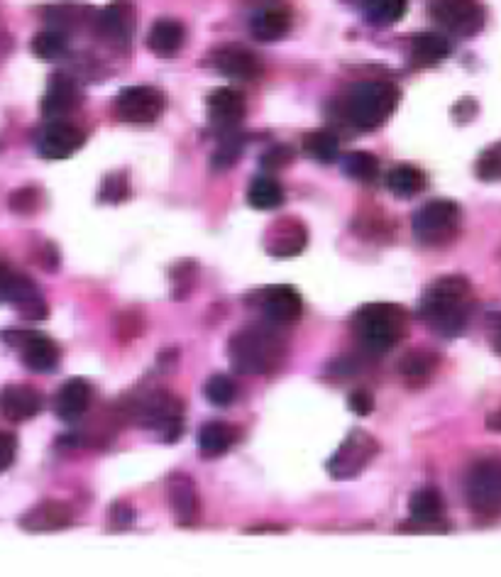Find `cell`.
Segmentation results:
<instances>
[{
    "label": "cell",
    "mask_w": 501,
    "mask_h": 577,
    "mask_svg": "<svg viewBox=\"0 0 501 577\" xmlns=\"http://www.w3.org/2000/svg\"><path fill=\"white\" fill-rule=\"evenodd\" d=\"M42 411V394L30 384H5L0 389V416L13 423L35 419Z\"/></svg>",
    "instance_id": "21"
},
{
    "label": "cell",
    "mask_w": 501,
    "mask_h": 577,
    "mask_svg": "<svg viewBox=\"0 0 501 577\" xmlns=\"http://www.w3.org/2000/svg\"><path fill=\"white\" fill-rule=\"evenodd\" d=\"M433 23L455 37H475L484 27V8L477 0H433Z\"/></svg>",
    "instance_id": "12"
},
{
    "label": "cell",
    "mask_w": 501,
    "mask_h": 577,
    "mask_svg": "<svg viewBox=\"0 0 501 577\" xmlns=\"http://www.w3.org/2000/svg\"><path fill=\"white\" fill-rule=\"evenodd\" d=\"M8 206L10 211L18 213V216H30L40 208V191L35 186H22V189H15L13 194L8 196Z\"/></svg>",
    "instance_id": "41"
},
{
    "label": "cell",
    "mask_w": 501,
    "mask_h": 577,
    "mask_svg": "<svg viewBox=\"0 0 501 577\" xmlns=\"http://www.w3.org/2000/svg\"><path fill=\"white\" fill-rule=\"evenodd\" d=\"M438 355L431 350H411L401 357L399 375L409 387H423L438 370Z\"/></svg>",
    "instance_id": "29"
},
{
    "label": "cell",
    "mask_w": 501,
    "mask_h": 577,
    "mask_svg": "<svg viewBox=\"0 0 501 577\" xmlns=\"http://www.w3.org/2000/svg\"><path fill=\"white\" fill-rule=\"evenodd\" d=\"M401 101V91L392 81H362L352 89L348 98V118L362 133L379 130Z\"/></svg>",
    "instance_id": "4"
},
{
    "label": "cell",
    "mask_w": 501,
    "mask_h": 577,
    "mask_svg": "<svg viewBox=\"0 0 501 577\" xmlns=\"http://www.w3.org/2000/svg\"><path fill=\"white\" fill-rule=\"evenodd\" d=\"M242 155V137L235 133H225L223 140H220L218 150L213 152L211 167L213 169H230L235 162H238Z\"/></svg>",
    "instance_id": "38"
},
{
    "label": "cell",
    "mask_w": 501,
    "mask_h": 577,
    "mask_svg": "<svg viewBox=\"0 0 501 577\" xmlns=\"http://www.w3.org/2000/svg\"><path fill=\"white\" fill-rule=\"evenodd\" d=\"M135 519V507H130V504L115 502L113 507H110V526H113L115 531L130 529V526H135Z\"/></svg>",
    "instance_id": "43"
},
{
    "label": "cell",
    "mask_w": 501,
    "mask_h": 577,
    "mask_svg": "<svg viewBox=\"0 0 501 577\" xmlns=\"http://www.w3.org/2000/svg\"><path fill=\"white\" fill-rule=\"evenodd\" d=\"M450 52H453V47L438 32H421L411 40V64L418 69L436 67L450 57Z\"/></svg>",
    "instance_id": "28"
},
{
    "label": "cell",
    "mask_w": 501,
    "mask_h": 577,
    "mask_svg": "<svg viewBox=\"0 0 501 577\" xmlns=\"http://www.w3.org/2000/svg\"><path fill=\"white\" fill-rule=\"evenodd\" d=\"M128 194H130L128 174L113 172V174H108L106 179H103L101 191H98V201L113 203V206H118V203H123L125 199H128Z\"/></svg>",
    "instance_id": "39"
},
{
    "label": "cell",
    "mask_w": 501,
    "mask_h": 577,
    "mask_svg": "<svg viewBox=\"0 0 501 577\" xmlns=\"http://www.w3.org/2000/svg\"><path fill=\"white\" fill-rule=\"evenodd\" d=\"M291 18L284 8H264L255 13L250 32L257 42H277L289 32Z\"/></svg>",
    "instance_id": "30"
},
{
    "label": "cell",
    "mask_w": 501,
    "mask_h": 577,
    "mask_svg": "<svg viewBox=\"0 0 501 577\" xmlns=\"http://www.w3.org/2000/svg\"><path fill=\"white\" fill-rule=\"evenodd\" d=\"M137 426L159 433L164 443H176L184 428V404L167 389H154L135 401L130 411Z\"/></svg>",
    "instance_id": "5"
},
{
    "label": "cell",
    "mask_w": 501,
    "mask_h": 577,
    "mask_svg": "<svg viewBox=\"0 0 501 577\" xmlns=\"http://www.w3.org/2000/svg\"><path fill=\"white\" fill-rule=\"evenodd\" d=\"M291 159H294V152H291V147L274 145L262 155V167L272 169L274 172V169H282V167H286V164H291Z\"/></svg>",
    "instance_id": "44"
},
{
    "label": "cell",
    "mask_w": 501,
    "mask_h": 577,
    "mask_svg": "<svg viewBox=\"0 0 501 577\" xmlns=\"http://www.w3.org/2000/svg\"><path fill=\"white\" fill-rule=\"evenodd\" d=\"M184 40H186L184 25H181L179 20L162 18L152 25L150 35H147V49H150L152 54H157V57L169 59L181 52Z\"/></svg>",
    "instance_id": "26"
},
{
    "label": "cell",
    "mask_w": 501,
    "mask_h": 577,
    "mask_svg": "<svg viewBox=\"0 0 501 577\" xmlns=\"http://www.w3.org/2000/svg\"><path fill=\"white\" fill-rule=\"evenodd\" d=\"M343 174L357 184H372L379 177V159L372 152H350L343 157Z\"/></svg>",
    "instance_id": "35"
},
{
    "label": "cell",
    "mask_w": 501,
    "mask_h": 577,
    "mask_svg": "<svg viewBox=\"0 0 501 577\" xmlns=\"http://www.w3.org/2000/svg\"><path fill=\"white\" fill-rule=\"evenodd\" d=\"M247 203L255 211H274L284 203V189L277 179L272 177H257L252 179L250 189H247Z\"/></svg>",
    "instance_id": "33"
},
{
    "label": "cell",
    "mask_w": 501,
    "mask_h": 577,
    "mask_svg": "<svg viewBox=\"0 0 501 577\" xmlns=\"http://www.w3.org/2000/svg\"><path fill=\"white\" fill-rule=\"evenodd\" d=\"M169 507L174 521L179 526H194L201 519V497H198L196 482L189 475H174L167 482Z\"/></svg>",
    "instance_id": "22"
},
{
    "label": "cell",
    "mask_w": 501,
    "mask_h": 577,
    "mask_svg": "<svg viewBox=\"0 0 501 577\" xmlns=\"http://www.w3.org/2000/svg\"><path fill=\"white\" fill-rule=\"evenodd\" d=\"M5 301L20 313L22 318H30V321H42L47 318V301H44L42 291L37 289V284L32 282L25 274L10 269L8 287H5Z\"/></svg>",
    "instance_id": "19"
},
{
    "label": "cell",
    "mask_w": 501,
    "mask_h": 577,
    "mask_svg": "<svg viewBox=\"0 0 501 577\" xmlns=\"http://www.w3.org/2000/svg\"><path fill=\"white\" fill-rule=\"evenodd\" d=\"M137 8L130 0H110L103 10L93 13L91 30L103 45L118 54H128L135 40Z\"/></svg>",
    "instance_id": "8"
},
{
    "label": "cell",
    "mask_w": 501,
    "mask_h": 577,
    "mask_svg": "<svg viewBox=\"0 0 501 577\" xmlns=\"http://www.w3.org/2000/svg\"><path fill=\"white\" fill-rule=\"evenodd\" d=\"M113 108L120 123L132 125V128H150L167 111V96L150 84L125 86L115 96Z\"/></svg>",
    "instance_id": "9"
},
{
    "label": "cell",
    "mask_w": 501,
    "mask_h": 577,
    "mask_svg": "<svg viewBox=\"0 0 501 577\" xmlns=\"http://www.w3.org/2000/svg\"><path fill=\"white\" fill-rule=\"evenodd\" d=\"M66 52V35L57 30H42L40 35H35L32 40V54L40 59H57Z\"/></svg>",
    "instance_id": "37"
},
{
    "label": "cell",
    "mask_w": 501,
    "mask_h": 577,
    "mask_svg": "<svg viewBox=\"0 0 501 577\" xmlns=\"http://www.w3.org/2000/svg\"><path fill=\"white\" fill-rule=\"evenodd\" d=\"M472 311V287L460 274L438 277L421 296V318L443 338H458Z\"/></svg>",
    "instance_id": "1"
},
{
    "label": "cell",
    "mask_w": 501,
    "mask_h": 577,
    "mask_svg": "<svg viewBox=\"0 0 501 577\" xmlns=\"http://www.w3.org/2000/svg\"><path fill=\"white\" fill-rule=\"evenodd\" d=\"M423 186H426V174L411 164H399L387 172V189L399 199H411L423 191Z\"/></svg>",
    "instance_id": "32"
},
{
    "label": "cell",
    "mask_w": 501,
    "mask_h": 577,
    "mask_svg": "<svg viewBox=\"0 0 501 577\" xmlns=\"http://www.w3.org/2000/svg\"><path fill=\"white\" fill-rule=\"evenodd\" d=\"M0 338H3L5 345L18 350L22 365L32 372H54L59 367V360H62V350L47 333L3 331Z\"/></svg>",
    "instance_id": "10"
},
{
    "label": "cell",
    "mask_w": 501,
    "mask_h": 577,
    "mask_svg": "<svg viewBox=\"0 0 501 577\" xmlns=\"http://www.w3.org/2000/svg\"><path fill=\"white\" fill-rule=\"evenodd\" d=\"M487 428H492V431H501V411H494V414L489 416Z\"/></svg>",
    "instance_id": "49"
},
{
    "label": "cell",
    "mask_w": 501,
    "mask_h": 577,
    "mask_svg": "<svg viewBox=\"0 0 501 577\" xmlns=\"http://www.w3.org/2000/svg\"><path fill=\"white\" fill-rule=\"evenodd\" d=\"M348 406L357 416H370L374 411V397L367 389H357V392L350 394Z\"/></svg>",
    "instance_id": "46"
},
{
    "label": "cell",
    "mask_w": 501,
    "mask_h": 577,
    "mask_svg": "<svg viewBox=\"0 0 501 577\" xmlns=\"http://www.w3.org/2000/svg\"><path fill=\"white\" fill-rule=\"evenodd\" d=\"M467 507L477 519H497L501 514V458L477 460L465 480Z\"/></svg>",
    "instance_id": "6"
},
{
    "label": "cell",
    "mask_w": 501,
    "mask_h": 577,
    "mask_svg": "<svg viewBox=\"0 0 501 577\" xmlns=\"http://www.w3.org/2000/svg\"><path fill=\"white\" fill-rule=\"evenodd\" d=\"M260 311L264 321L274 323V326L296 323L304 316V296L294 287H289V284H277V287L262 291Z\"/></svg>",
    "instance_id": "17"
},
{
    "label": "cell",
    "mask_w": 501,
    "mask_h": 577,
    "mask_svg": "<svg viewBox=\"0 0 501 577\" xmlns=\"http://www.w3.org/2000/svg\"><path fill=\"white\" fill-rule=\"evenodd\" d=\"M84 103V91L79 81L66 74L49 76L47 91L42 96V115L49 120H64L66 115L76 113Z\"/></svg>",
    "instance_id": "16"
},
{
    "label": "cell",
    "mask_w": 501,
    "mask_h": 577,
    "mask_svg": "<svg viewBox=\"0 0 501 577\" xmlns=\"http://www.w3.org/2000/svg\"><path fill=\"white\" fill-rule=\"evenodd\" d=\"M409 519L418 529H443L445 502L436 487H423L414 492L409 502Z\"/></svg>",
    "instance_id": "25"
},
{
    "label": "cell",
    "mask_w": 501,
    "mask_h": 577,
    "mask_svg": "<svg viewBox=\"0 0 501 577\" xmlns=\"http://www.w3.org/2000/svg\"><path fill=\"white\" fill-rule=\"evenodd\" d=\"M208 64L218 71L220 76L233 81H255L264 74V64L255 49L230 42L220 45L208 54Z\"/></svg>",
    "instance_id": "13"
},
{
    "label": "cell",
    "mask_w": 501,
    "mask_h": 577,
    "mask_svg": "<svg viewBox=\"0 0 501 577\" xmlns=\"http://www.w3.org/2000/svg\"><path fill=\"white\" fill-rule=\"evenodd\" d=\"M414 235L421 245L443 247L453 243L460 230V206L450 199H433L414 213Z\"/></svg>",
    "instance_id": "7"
},
{
    "label": "cell",
    "mask_w": 501,
    "mask_h": 577,
    "mask_svg": "<svg viewBox=\"0 0 501 577\" xmlns=\"http://www.w3.org/2000/svg\"><path fill=\"white\" fill-rule=\"evenodd\" d=\"M194 279H196V265L194 262H181V265L174 267L172 272V291L176 296V301L184 299L191 289H194Z\"/></svg>",
    "instance_id": "42"
},
{
    "label": "cell",
    "mask_w": 501,
    "mask_h": 577,
    "mask_svg": "<svg viewBox=\"0 0 501 577\" xmlns=\"http://www.w3.org/2000/svg\"><path fill=\"white\" fill-rule=\"evenodd\" d=\"M44 25L49 30H57L62 35L69 32H79L84 25H91L93 10L86 3H74V0H62V3H52L42 10Z\"/></svg>",
    "instance_id": "24"
},
{
    "label": "cell",
    "mask_w": 501,
    "mask_h": 577,
    "mask_svg": "<svg viewBox=\"0 0 501 577\" xmlns=\"http://www.w3.org/2000/svg\"><path fill=\"white\" fill-rule=\"evenodd\" d=\"M93 399V387L91 382L84 377L66 379L59 387V392L54 394V414L59 421L64 423H76L86 416V411L91 409Z\"/></svg>",
    "instance_id": "20"
},
{
    "label": "cell",
    "mask_w": 501,
    "mask_h": 577,
    "mask_svg": "<svg viewBox=\"0 0 501 577\" xmlns=\"http://www.w3.org/2000/svg\"><path fill=\"white\" fill-rule=\"evenodd\" d=\"M86 135L84 130L76 128L69 120H49L37 137V155L49 162H59V159H69L71 155L84 147Z\"/></svg>",
    "instance_id": "14"
},
{
    "label": "cell",
    "mask_w": 501,
    "mask_h": 577,
    "mask_svg": "<svg viewBox=\"0 0 501 577\" xmlns=\"http://www.w3.org/2000/svg\"><path fill=\"white\" fill-rule=\"evenodd\" d=\"M489 335H492V345L497 353H501V313L489 316Z\"/></svg>",
    "instance_id": "47"
},
{
    "label": "cell",
    "mask_w": 501,
    "mask_h": 577,
    "mask_svg": "<svg viewBox=\"0 0 501 577\" xmlns=\"http://www.w3.org/2000/svg\"><path fill=\"white\" fill-rule=\"evenodd\" d=\"M477 177L482 181H501V142H494L477 157Z\"/></svg>",
    "instance_id": "40"
},
{
    "label": "cell",
    "mask_w": 501,
    "mask_h": 577,
    "mask_svg": "<svg viewBox=\"0 0 501 577\" xmlns=\"http://www.w3.org/2000/svg\"><path fill=\"white\" fill-rule=\"evenodd\" d=\"M238 382H235L230 375H213L208 377L206 387H203V394H206L208 404L218 406V409H225V406L235 404L238 399Z\"/></svg>",
    "instance_id": "36"
},
{
    "label": "cell",
    "mask_w": 501,
    "mask_h": 577,
    "mask_svg": "<svg viewBox=\"0 0 501 577\" xmlns=\"http://www.w3.org/2000/svg\"><path fill=\"white\" fill-rule=\"evenodd\" d=\"M206 111H208V123L213 125L216 133L220 135L235 133L247 115V101L238 89L223 86V89H216L211 96H208Z\"/></svg>",
    "instance_id": "15"
},
{
    "label": "cell",
    "mask_w": 501,
    "mask_h": 577,
    "mask_svg": "<svg viewBox=\"0 0 501 577\" xmlns=\"http://www.w3.org/2000/svg\"><path fill=\"white\" fill-rule=\"evenodd\" d=\"M379 453V443L374 441V436H370L367 431H350L345 436V441L338 445V450L333 453L328 463V472L335 477V480H355L357 475H362L367 465L377 458Z\"/></svg>",
    "instance_id": "11"
},
{
    "label": "cell",
    "mask_w": 501,
    "mask_h": 577,
    "mask_svg": "<svg viewBox=\"0 0 501 577\" xmlns=\"http://www.w3.org/2000/svg\"><path fill=\"white\" fill-rule=\"evenodd\" d=\"M71 521H74V514H71V509L64 502L47 499V502H40L37 507L25 511L20 526L30 533H52L71 526Z\"/></svg>",
    "instance_id": "23"
},
{
    "label": "cell",
    "mask_w": 501,
    "mask_h": 577,
    "mask_svg": "<svg viewBox=\"0 0 501 577\" xmlns=\"http://www.w3.org/2000/svg\"><path fill=\"white\" fill-rule=\"evenodd\" d=\"M352 331L370 353H389L409 333V313L392 301H370L352 316Z\"/></svg>",
    "instance_id": "3"
},
{
    "label": "cell",
    "mask_w": 501,
    "mask_h": 577,
    "mask_svg": "<svg viewBox=\"0 0 501 577\" xmlns=\"http://www.w3.org/2000/svg\"><path fill=\"white\" fill-rule=\"evenodd\" d=\"M228 357L238 375H272L286 360V340L274 323H255L230 338Z\"/></svg>",
    "instance_id": "2"
},
{
    "label": "cell",
    "mask_w": 501,
    "mask_h": 577,
    "mask_svg": "<svg viewBox=\"0 0 501 577\" xmlns=\"http://www.w3.org/2000/svg\"><path fill=\"white\" fill-rule=\"evenodd\" d=\"M8 277H10V267L0 265V304L5 301V287H8Z\"/></svg>",
    "instance_id": "48"
},
{
    "label": "cell",
    "mask_w": 501,
    "mask_h": 577,
    "mask_svg": "<svg viewBox=\"0 0 501 577\" xmlns=\"http://www.w3.org/2000/svg\"><path fill=\"white\" fill-rule=\"evenodd\" d=\"M340 142L330 130H311L304 135V155L318 164H333L338 159Z\"/></svg>",
    "instance_id": "34"
},
{
    "label": "cell",
    "mask_w": 501,
    "mask_h": 577,
    "mask_svg": "<svg viewBox=\"0 0 501 577\" xmlns=\"http://www.w3.org/2000/svg\"><path fill=\"white\" fill-rule=\"evenodd\" d=\"M308 245V230L299 218H279L264 235V250L277 260H291Z\"/></svg>",
    "instance_id": "18"
},
{
    "label": "cell",
    "mask_w": 501,
    "mask_h": 577,
    "mask_svg": "<svg viewBox=\"0 0 501 577\" xmlns=\"http://www.w3.org/2000/svg\"><path fill=\"white\" fill-rule=\"evenodd\" d=\"M15 453H18V441H15L13 433L0 431V472H5L15 463Z\"/></svg>",
    "instance_id": "45"
},
{
    "label": "cell",
    "mask_w": 501,
    "mask_h": 577,
    "mask_svg": "<svg viewBox=\"0 0 501 577\" xmlns=\"http://www.w3.org/2000/svg\"><path fill=\"white\" fill-rule=\"evenodd\" d=\"M238 428L223 421L203 423L198 431V450L203 458H220L238 443Z\"/></svg>",
    "instance_id": "27"
},
{
    "label": "cell",
    "mask_w": 501,
    "mask_h": 577,
    "mask_svg": "<svg viewBox=\"0 0 501 577\" xmlns=\"http://www.w3.org/2000/svg\"><path fill=\"white\" fill-rule=\"evenodd\" d=\"M360 13L374 27H392L406 15L409 0H357Z\"/></svg>",
    "instance_id": "31"
}]
</instances>
